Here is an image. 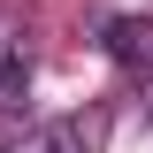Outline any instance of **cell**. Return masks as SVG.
<instances>
[{"label": "cell", "mask_w": 153, "mask_h": 153, "mask_svg": "<svg viewBox=\"0 0 153 153\" xmlns=\"http://www.w3.org/2000/svg\"><path fill=\"white\" fill-rule=\"evenodd\" d=\"M100 31H107L100 46H107V54L123 61V69H138V61H153V23H146V16H107Z\"/></svg>", "instance_id": "obj_1"}, {"label": "cell", "mask_w": 153, "mask_h": 153, "mask_svg": "<svg viewBox=\"0 0 153 153\" xmlns=\"http://www.w3.org/2000/svg\"><path fill=\"white\" fill-rule=\"evenodd\" d=\"M23 92H31V54H23L16 31H0V115L23 107Z\"/></svg>", "instance_id": "obj_2"}, {"label": "cell", "mask_w": 153, "mask_h": 153, "mask_svg": "<svg viewBox=\"0 0 153 153\" xmlns=\"http://www.w3.org/2000/svg\"><path fill=\"white\" fill-rule=\"evenodd\" d=\"M8 153H84V130H76V123H38V130H23Z\"/></svg>", "instance_id": "obj_3"}, {"label": "cell", "mask_w": 153, "mask_h": 153, "mask_svg": "<svg viewBox=\"0 0 153 153\" xmlns=\"http://www.w3.org/2000/svg\"><path fill=\"white\" fill-rule=\"evenodd\" d=\"M146 130H153V100H146Z\"/></svg>", "instance_id": "obj_4"}]
</instances>
